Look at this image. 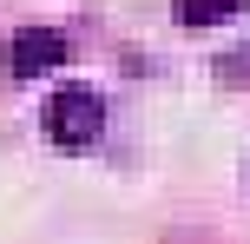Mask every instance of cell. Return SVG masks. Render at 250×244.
<instances>
[{
  "mask_svg": "<svg viewBox=\"0 0 250 244\" xmlns=\"http://www.w3.org/2000/svg\"><path fill=\"white\" fill-rule=\"evenodd\" d=\"M217 79H224V86H250V40L217 53Z\"/></svg>",
  "mask_w": 250,
  "mask_h": 244,
  "instance_id": "277c9868",
  "label": "cell"
},
{
  "mask_svg": "<svg viewBox=\"0 0 250 244\" xmlns=\"http://www.w3.org/2000/svg\"><path fill=\"white\" fill-rule=\"evenodd\" d=\"M40 119H46V139L73 152V145H92V139H99L105 99H99L92 86H60V92L46 99V112H40Z\"/></svg>",
  "mask_w": 250,
  "mask_h": 244,
  "instance_id": "6da1fadb",
  "label": "cell"
},
{
  "mask_svg": "<svg viewBox=\"0 0 250 244\" xmlns=\"http://www.w3.org/2000/svg\"><path fill=\"white\" fill-rule=\"evenodd\" d=\"M244 0H178V20L185 26H217V20H230Z\"/></svg>",
  "mask_w": 250,
  "mask_h": 244,
  "instance_id": "3957f363",
  "label": "cell"
},
{
  "mask_svg": "<svg viewBox=\"0 0 250 244\" xmlns=\"http://www.w3.org/2000/svg\"><path fill=\"white\" fill-rule=\"evenodd\" d=\"M66 60V33L60 26H20L7 40V73L13 79H33V73H53Z\"/></svg>",
  "mask_w": 250,
  "mask_h": 244,
  "instance_id": "7a4b0ae2",
  "label": "cell"
}]
</instances>
